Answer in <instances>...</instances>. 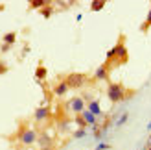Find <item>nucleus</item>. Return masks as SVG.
Listing matches in <instances>:
<instances>
[{"mask_svg": "<svg viewBox=\"0 0 151 150\" xmlns=\"http://www.w3.org/2000/svg\"><path fill=\"white\" fill-rule=\"evenodd\" d=\"M127 61H129V54H127V48H125V35L120 33L118 43L107 52L105 65L112 71V69H116V67H120V65H125Z\"/></svg>", "mask_w": 151, "mask_h": 150, "instance_id": "f257e3e1", "label": "nucleus"}, {"mask_svg": "<svg viewBox=\"0 0 151 150\" xmlns=\"http://www.w3.org/2000/svg\"><path fill=\"white\" fill-rule=\"evenodd\" d=\"M83 119H85V122L88 124V126H92V128H94V126L98 124V119H96V115H92V113H90V111L88 109H85V111H83Z\"/></svg>", "mask_w": 151, "mask_h": 150, "instance_id": "1a4fd4ad", "label": "nucleus"}, {"mask_svg": "<svg viewBox=\"0 0 151 150\" xmlns=\"http://www.w3.org/2000/svg\"><path fill=\"white\" fill-rule=\"evenodd\" d=\"M109 148V145H100V146H98L96 150H107Z\"/></svg>", "mask_w": 151, "mask_h": 150, "instance_id": "4be33fe9", "label": "nucleus"}, {"mask_svg": "<svg viewBox=\"0 0 151 150\" xmlns=\"http://www.w3.org/2000/svg\"><path fill=\"white\" fill-rule=\"evenodd\" d=\"M149 26H151V9H149V13H147V19L144 20V24H142V26H140V32H144V33H146Z\"/></svg>", "mask_w": 151, "mask_h": 150, "instance_id": "a211bd4d", "label": "nucleus"}, {"mask_svg": "<svg viewBox=\"0 0 151 150\" xmlns=\"http://www.w3.org/2000/svg\"><path fill=\"white\" fill-rule=\"evenodd\" d=\"M39 150H57L54 145H52V146H46V148H39Z\"/></svg>", "mask_w": 151, "mask_h": 150, "instance_id": "5701e85b", "label": "nucleus"}, {"mask_svg": "<svg viewBox=\"0 0 151 150\" xmlns=\"http://www.w3.org/2000/svg\"><path fill=\"white\" fill-rule=\"evenodd\" d=\"M149 146H151V137H149Z\"/></svg>", "mask_w": 151, "mask_h": 150, "instance_id": "a878e982", "label": "nucleus"}, {"mask_svg": "<svg viewBox=\"0 0 151 150\" xmlns=\"http://www.w3.org/2000/svg\"><path fill=\"white\" fill-rule=\"evenodd\" d=\"M37 139H39V132L35 128H28L24 133H22V137L19 139V143L22 146H32L33 143H37Z\"/></svg>", "mask_w": 151, "mask_h": 150, "instance_id": "39448f33", "label": "nucleus"}, {"mask_svg": "<svg viewBox=\"0 0 151 150\" xmlns=\"http://www.w3.org/2000/svg\"><path fill=\"white\" fill-rule=\"evenodd\" d=\"M52 13H54V7H52V4L48 2V4L41 9V15H42L44 19H48V17H52Z\"/></svg>", "mask_w": 151, "mask_h": 150, "instance_id": "ddd939ff", "label": "nucleus"}, {"mask_svg": "<svg viewBox=\"0 0 151 150\" xmlns=\"http://www.w3.org/2000/svg\"><path fill=\"white\" fill-rule=\"evenodd\" d=\"M74 122H76V124H78V126H79V128H81V130H85V128H87V126H88V124L85 122V119H83V115H81V113L74 117Z\"/></svg>", "mask_w": 151, "mask_h": 150, "instance_id": "f3484780", "label": "nucleus"}, {"mask_svg": "<svg viewBox=\"0 0 151 150\" xmlns=\"http://www.w3.org/2000/svg\"><path fill=\"white\" fill-rule=\"evenodd\" d=\"M35 122L37 124H41V122H46L48 119H52L54 115H52V109H50V106H41V108H37L35 109Z\"/></svg>", "mask_w": 151, "mask_h": 150, "instance_id": "423d86ee", "label": "nucleus"}, {"mask_svg": "<svg viewBox=\"0 0 151 150\" xmlns=\"http://www.w3.org/2000/svg\"><path fill=\"white\" fill-rule=\"evenodd\" d=\"M109 74H111V69L105 63H101L96 69V72H94V80L96 82H107V84H109Z\"/></svg>", "mask_w": 151, "mask_h": 150, "instance_id": "0eeeda50", "label": "nucleus"}, {"mask_svg": "<svg viewBox=\"0 0 151 150\" xmlns=\"http://www.w3.org/2000/svg\"><path fill=\"white\" fill-rule=\"evenodd\" d=\"M147 128H149V130H151V122H149V124H147Z\"/></svg>", "mask_w": 151, "mask_h": 150, "instance_id": "393cba45", "label": "nucleus"}, {"mask_svg": "<svg viewBox=\"0 0 151 150\" xmlns=\"http://www.w3.org/2000/svg\"><path fill=\"white\" fill-rule=\"evenodd\" d=\"M37 143H39L41 148H46V146H52V145H54V141H52V137L48 135L46 132H42V133H39V139H37Z\"/></svg>", "mask_w": 151, "mask_h": 150, "instance_id": "6e6552de", "label": "nucleus"}, {"mask_svg": "<svg viewBox=\"0 0 151 150\" xmlns=\"http://www.w3.org/2000/svg\"><path fill=\"white\" fill-rule=\"evenodd\" d=\"M15 41H17V33H15V32H9V33H6V35H4V43H6V44H9V47H11Z\"/></svg>", "mask_w": 151, "mask_h": 150, "instance_id": "2eb2a0df", "label": "nucleus"}, {"mask_svg": "<svg viewBox=\"0 0 151 150\" xmlns=\"http://www.w3.org/2000/svg\"><path fill=\"white\" fill-rule=\"evenodd\" d=\"M65 82H66V85H68V89H81L85 84H88V78H87V74H83V72H70V74H66L65 76Z\"/></svg>", "mask_w": 151, "mask_h": 150, "instance_id": "7ed1b4c3", "label": "nucleus"}, {"mask_svg": "<svg viewBox=\"0 0 151 150\" xmlns=\"http://www.w3.org/2000/svg\"><path fill=\"white\" fill-rule=\"evenodd\" d=\"M87 109H88L92 115H96V117L101 115V108H100V102H98V100H90L88 106H87Z\"/></svg>", "mask_w": 151, "mask_h": 150, "instance_id": "9b49d317", "label": "nucleus"}, {"mask_svg": "<svg viewBox=\"0 0 151 150\" xmlns=\"http://www.w3.org/2000/svg\"><path fill=\"white\" fill-rule=\"evenodd\" d=\"M125 93H127V89H125V85L122 84V82H118V84L109 82V85H107V96H109V100L112 104L124 102L125 100Z\"/></svg>", "mask_w": 151, "mask_h": 150, "instance_id": "f03ea898", "label": "nucleus"}, {"mask_svg": "<svg viewBox=\"0 0 151 150\" xmlns=\"http://www.w3.org/2000/svg\"><path fill=\"white\" fill-rule=\"evenodd\" d=\"M4 72H7V65L0 61V74H4Z\"/></svg>", "mask_w": 151, "mask_h": 150, "instance_id": "412c9836", "label": "nucleus"}, {"mask_svg": "<svg viewBox=\"0 0 151 150\" xmlns=\"http://www.w3.org/2000/svg\"><path fill=\"white\" fill-rule=\"evenodd\" d=\"M66 91H68V85H66L65 80H61V82H59V84L54 87V95H57V96H63Z\"/></svg>", "mask_w": 151, "mask_h": 150, "instance_id": "f8f14e48", "label": "nucleus"}, {"mask_svg": "<svg viewBox=\"0 0 151 150\" xmlns=\"http://www.w3.org/2000/svg\"><path fill=\"white\" fill-rule=\"evenodd\" d=\"M46 4H48L46 0H32V2H29V9H37V7H41V9H42Z\"/></svg>", "mask_w": 151, "mask_h": 150, "instance_id": "4468645a", "label": "nucleus"}, {"mask_svg": "<svg viewBox=\"0 0 151 150\" xmlns=\"http://www.w3.org/2000/svg\"><path fill=\"white\" fill-rule=\"evenodd\" d=\"M83 135H85V130H81V128H79L78 132H74V137H76V139H78V137H83Z\"/></svg>", "mask_w": 151, "mask_h": 150, "instance_id": "6ab92c4d", "label": "nucleus"}, {"mask_svg": "<svg viewBox=\"0 0 151 150\" xmlns=\"http://www.w3.org/2000/svg\"><path fill=\"white\" fill-rule=\"evenodd\" d=\"M11 47H9V44H4V47H2V52H7V50H9Z\"/></svg>", "mask_w": 151, "mask_h": 150, "instance_id": "b1692460", "label": "nucleus"}, {"mask_svg": "<svg viewBox=\"0 0 151 150\" xmlns=\"http://www.w3.org/2000/svg\"><path fill=\"white\" fill-rule=\"evenodd\" d=\"M127 117H129V115H127V113H124L122 117H120V121H118V126H122V124H124V122L127 121Z\"/></svg>", "mask_w": 151, "mask_h": 150, "instance_id": "aec40b11", "label": "nucleus"}, {"mask_svg": "<svg viewBox=\"0 0 151 150\" xmlns=\"http://www.w3.org/2000/svg\"><path fill=\"white\" fill-rule=\"evenodd\" d=\"M66 109L72 111L74 115L83 113V111H85V100H83V96H74V98H70L66 102Z\"/></svg>", "mask_w": 151, "mask_h": 150, "instance_id": "20e7f679", "label": "nucleus"}, {"mask_svg": "<svg viewBox=\"0 0 151 150\" xmlns=\"http://www.w3.org/2000/svg\"><path fill=\"white\" fill-rule=\"evenodd\" d=\"M147 150H151V146H149V148H147Z\"/></svg>", "mask_w": 151, "mask_h": 150, "instance_id": "bb28decb", "label": "nucleus"}, {"mask_svg": "<svg viewBox=\"0 0 151 150\" xmlns=\"http://www.w3.org/2000/svg\"><path fill=\"white\" fill-rule=\"evenodd\" d=\"M105 4H107L105 0H96V2L90 4V11H100V9H103Z\"/></svg>", "mask_w": 151, "mask_h": 150, "instance_id": "dca6fc26", "label": "nucleus"}, {"mask_svg": "<svg viewBox=\"0 0 151 150\" xmlns=\"http://www.w3.org/2000/svg\"><path fill=\"white\" fill-rule=\"evenodd\" d=\"M46 76H48V71H46V67H44L42 63H39V67L35 69V78L39 80V82H42V80H46Z\"/></svg>", "mask_w": 151, "mask_h": 150, "instance_id": "9d476101", "label": "nucleus"}]
</instances>
